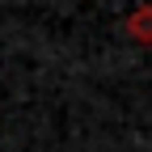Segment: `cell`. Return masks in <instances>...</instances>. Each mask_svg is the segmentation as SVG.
Instances as JSON below:
<instances>
[{"mask_svg": "<svg viewBox=\"0 0 152 152\" xmlns=\"http://www.w3.org/2000/svg\"><path fill=\"white\" fill-rule=\"evenodd\" d=\"M127 34L135 42H152V4H135L127 17Z\"/></svg>", "mask_w": 152, "mask_h": 152, "instance_id": "cell-1", "label": "cell"}]
</instances>
